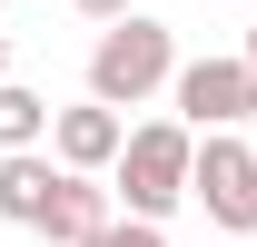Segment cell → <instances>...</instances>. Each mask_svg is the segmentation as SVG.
<instances>
[{
	"label": "cell",
	"instance_id": "obj_1",
	"mask_svg": "<svg viewBox=\"0 0 257 247\" xmlns=\"http://www.w3.org/2000/svg\"><path fill=\"white\" fill-rule=\"evenodd\" d=\"M188 149H198V129H178V119H139V129L119 139V158H109V208L168 227V217H178V198H188Z\"/></svg>",
	"mask_w": 257,
	"mask_h": 247
},
{
	"label": "cell",
	"instance_id": "obj_12",
	"mask_svg": "<svg viewBox=\"0 0 257 247\" xmlns=\"http://www.w3.org/2000/svg\"><path fill=\"white\" fill-rule=\"evenodd\" d=\"M0 79H10V30H0Z\"/></svg>",
	"mask_w": 257,
	"mask_h": 247
},
{
	"label": "cell",
	"instance_id": "obj_14",
	"mask_svg": "<svg viewBox=\"0 0 257 247\" xmlns=\"http://www.w3.org/2000/svg\"><path fill=\"white\" fill-rule=\"evenodd\" d=\"M247 247H257V237H247Z\"/></svg>",
	"mask_w": 257,
	"mask_h": 247
},
{
	"label": "cell",
	"instance_id": "obj_3",
	"mask_svg": "<svg viewBox=\"0 0 257 247\" xmlns=\"http://www.w3.org/2000/svg\"><path fill=\"white\" fill-rule=\"evenodd\" d=\"M188 198L208 208V227H227L237 247L257 237V149L237 139V129H208V139L188 149Z\"/></svg>",
	"mask_w": 257,
	"mask_h": 247
},
{
	"label": "cell",
	"instance_id": "obj_2",
	"mask_svg": "<svg viewBox=\"0 0 257 247\" xmlns=\"http://www.w3.org/2000/svg\"><path fill=\"white\" fill-rule=\"evenodd\" d=\"M178 79V40H168V20H149V10H128V20H109V30L89 40V99L99 109H149V99Z\"/></svg>",
	"mask_w": 257,
	"mask_h": 247
},
{
	"label": "cell",
	"instance_id": "obj_6",
	"mask_svg": "<svg viewBox=\"0 0 257 247\" xmlns=\"http://www.w3.org/2000/svg\"><path fill=\"white\" fill-rule=\"evenodd\" d=\"M109 178H69L60 168V188H50V208H40V237L50 247H79V237H99V227H109Z\"/></svg>",
	"mask_w": 257,
	"mask_h": 247
},
{
	"label": "cell",
	"instance_id": "obj_4",
	"mask_svg": "<svg viewBox=\"0 0 257 247\" xmlns=\"http://www.w3.org/2000/svg\"><path fill=\"white\" fill-rule=\"evenodd\" d=\"M168 109H178V129H247L257 119V69L247 60H178V79H168Z\"/></svg>",
	"mask_w": 257,
	"mask_h": 247
},
{
	"label": "cell",
	"instance_id": "obj_5",
	"mask_svg": "<svg viewBox=\"0 0 257 247\" xmlns=\"http://www.w3.org/2000/svg\"><path fill=\"white\" fill-rule=\"evenodd\" d=\"M119 139H128V119H119V109H99V99H69V109H50V158H60L69 178H109Z\"/></svg>",
	"mask_w": 257,
	"mask_h": 247
},
{
	"label": "cell",
	"instance_id": "obj_13",
	"mask_svg": "<svg viewBox=\"0 0 257 247\" xmlns=\"http://www.w3.org/2000/svg\"><path fill=\"white\" fill-rule=\"evenodd\" d=\"M247 149H257V139H247Z\"/></svg>",
	"mask_w": 257,
	"mask_h": 247
},
{
	"label": "cell",
	"instance_id": "obj_7",
	"mask_svg": "<svg viewBox=\"0 0 257 247\" xmlns=\"http://www.w3.org/2000/svg\"><path fill=\"white\" fill-rule=\"evenodd\" d=\"M50 188H60V158L50 149H10L0 158V217H10V227H40Z\"/></svg>",
	"mask_w": 257,
	"mask_h": 247
},
{
	"label": "cell",
	"instance_id": "obj_10",
	"mask_svg": "<svg viewBox=\"0 0 257 247\" xmlns=\"http://www.w3.org/2000/svg\"><path fill=\"white\" fill-rule=\"evenodd\" d=\"M69 10H79V20H99V30H109V20H128V10H139V0H69Z\"/></svg>",
	"mask_w": 257,
	"mask_h": 247
},
{
	"label": "cell",
	"instance_id": "obj_9",
	"mask_svg": "<svg viewBox=\"0 0 257 247\" xmlns=\"http://www.w3.org/2000/svg\"><path fill=\"white\" fill-rule=\"evenodd\" d=\"M79 247H168V227H149V217H109V227L79 237Z\"/></svg>",
	"mask_w": 257,
	"mask_h": 247
},
{
	"label": "cell",
	"instance_id": "obj_8",
	"mask_svg": "<svg viewBox=\"0 0 257 247\" xmlns=\"http://www.w3.org/2000/svg\"><path fill=\"white\" fill-rule=\"evenodd\" d=\"M10 149H50V99L30 79H0V158Z\"/></svg>",
	"mask_w": 257,
	"mask_h": 247
},
{
	"label": "cell",
	"instance_id": "obj_11",
	"mask_svg": "<svg viewBox=\"0 0 257 247\" xmlns=\"http://www.w3.org/2000/svg\"><path fill=\"white\" fill-rule=\"evenodd\" d=\"M237 60H247V69H257V20H247V50H237Z\"/></svg>",
	"mask_w": 257,
	"mask_h": 247
}]
</instances>
